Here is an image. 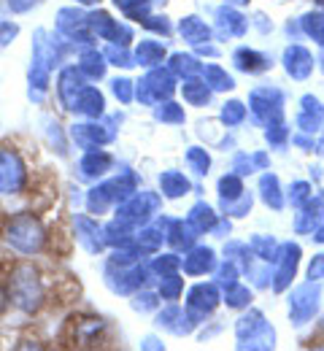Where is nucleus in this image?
Listing matches in <instances>:
<instances>
[{
	"label": "nucleus",
	"mask_w": 324,
	"mask_h": 351,
	"mask_svg": "<svg viewBox=\"0 0 324 351\" xmlns=\"http://www.w3.org/2000/svg\"><path fill=\"white\" fill-rule=\"evenodd\" d=\"M22 181V165L11 152H0V192H11L16 189V184Z\"/></svg>",
	"instance_id": "obj_1"
},
{
	"label": "nucleus",
	"mask_w": 324,
	"mask_h": 351,
	"mask_svg": "<svg viewBox=\"0 0 324 351\" xmlns=\"http://www.w3.org/2000/svg\"><path fill=\"white\" fill-rule=\"evenodd\" d=\"M195 19H197V16H186V22H182V33H184L192 44H197V41H203V38L208 36L205 25H203V22H195Z\"/></svg>",
	"instance_id": "obj_2"
},
{
	"label": "nucleus",
	"mask_w": 324,
	"mask_h": 351,
	"mask_svg": "<svg viewBox=\"0 0 324 351\" xmlns=\"http://www.w3.org/2000/svg\"><path fill=\"white\" fill-rule=\"evenodd\" d=\"M160 181H162L165 192H168V195H173V197H176V195H182V192H186V178H182L179 173H165Z\"/></svg>",
	"instance_id": "obj_3"
},
{
	"label": "nucleus",
	"mask_w": 324,
	"mask_h": 351,
	"mask_svg": "<svg viewBox=\"0 0 324 351\" xmlns=\"http://www.w3.org/2000/svg\"><path fill=\"white\" fill-rule=\"evenodd\" d=\"M8 36H16V25H0V44H8Z\"/></svg>",
	"instance_id": "obj_4"
}]
</instances>
